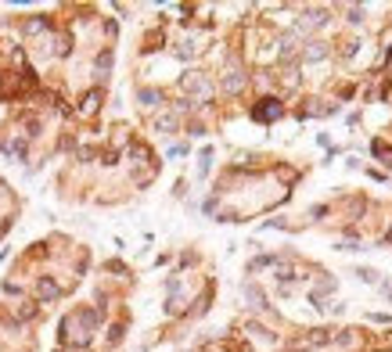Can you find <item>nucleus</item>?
<instances>
[{
    "label": "nucleus",
    "mask_w": 392,
    "mask_h": 352,
    "mask_svg": "<svg viewBox=\"0 0 392 352\" xmlns=\"http://www.w3.org/2000/svg\"><path fill=\"white\" fill-rule=\"evenodd\" d=\"M378 151H382V147H378ZM382 155H385V162H389V165H392V151H382Z\"/></svg>",
    "instance_id": "1"
}]
</instances>
